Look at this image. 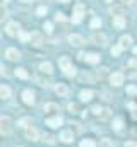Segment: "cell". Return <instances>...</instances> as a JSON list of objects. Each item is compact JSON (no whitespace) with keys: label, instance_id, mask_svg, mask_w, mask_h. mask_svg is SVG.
<instances>
[{"label":"cell","instance_id":"cell-1","mask_svg":"<svg viewBox=\"0 0 137 147\" xmlns=\"http://www.w3.org/2000/svg\"><path fill=\"white\" fill-rule=\"evenodd\" d=\"M0 132H2V135H9L12 132V121H10L9 116L0 118Z\"/></svg>","mask_w":137,"mask_h":147},{"label":"cell","instance_id":"cell-2","mask_svg":"<svg viewBox=\"0 0 137 147\" xmlns=\"http://www.w3.org/2000/svg\"><path fill=\"white\" fill-rule=\"evenodd\" d=\"M5 33H7L9 36H19V34H21V26H19L17 22H9V24L5 26Z\"/></svg>","mask_w":137,"mask_h":147},{"label":"cell","instance_id":"cell-3","mask_svg":"<svg viewBox=\"0 0 137 147\" xmlns=\"http://www.w3.org/2000/svg\"><path fill=\"white\" fill-rule=\"evenodd\" d=\"M58 140L62 144H72L74 142V132L72 130H62L58 135Z\"/></svg>","mask_w":137,"mask_h":147},{"label":"cell","instance_id":"cell-4","mask_svg":"<svg viewBox=\"0 0 137 147\" xmlns=\"http://www.w3.org/2000/svg\"><path fill=\"white\" fill-rule=\"evenodd\" d=\"M91 41H93L94 45H98V46H106V43H108V38L104 36L103 33H94V34L91 36Z\"/></svg>","mask_w":137,"mask_h":147},{"label":"cell","instance_id":"cell-5","mask_svg":"<svg viewBox=\"0 0 137 147\" xmlns=\"http://www.w3.org/2000/svg\"><path fill=\"white\" fill-rule=\"evenodd\" d=\"M22 101L28 105V106H33L34 103H36V96H34L33 91H29V89H26L24 92H22Z\"/></svg>","mask_w":137,"mask_h":147},{"label":"cell","instance_id":"cell-6","mask_svg":"<svg viewBox=\"0 0 137 147\" xmlns=\"http://www.w3.org/2000/svg\"><path fill=\"white\" fill-rule=\"evenodd\" d=\"M110 84H111V86H115V87L122 86V84H123V74H122V72L111 74V75H110Z\"/></svg>","mask_w":137,"mask_h":147},{"label":"cell","instance_id":"cell-7","mask_svg":"<svg viewBox=\"0 0 137 147\" xmlns=\"http://www.w3.org/2000/svg\"><path fill=\"white\" fill-rule=\"evenodd\" d=\"M26 137H28L29 140H33V142H36V140H39V139H41L39 132H38L34 127H29V128H26Z\"/></svg>","mask_w":137,"mask_h":147},{"label":"cell","instance_id":"cell-8","mask_svg":"<svg viewBox=\"0 0 137 147\" xmlns=\"http://www.w3.org/2000/svg\"><path fill=\"white\" fill-rule=\"evenodd\" d=\"M68 43L72 46H82L84 45V38L81 36V34H70L68 36Z\"/></svg>","mask_w":137,"mask_h":147},{"label":"cell","instance_id":"cell-9","mask_svg":"<svg viewBox=\"0 0 137 147\" xmlns=\"http://www.w3.org/2000/svg\"><path fill=\"white\" fill-rule=\"evenodd\" d=\"M55 94L57 96H67L68 94V87H67V84H55Z\"/></svg>","mask_w":137,"mask_h":147},{"label":"cell","instance_id":"cell-10","mask_svg":"<svg viewBox=\"0 0 137 147\" xmlns=\"http://www.w3.org/2000/svg\"><path fill=\"white\" fill-rule=\"evenodd\" d=\"M5 57L9 58V60H12V62H16V60H19L21 58V53L16 50V48H9L7 51H5Z\"/></svg>","mask_w":137,"mask_h":147},{"label":"cell","instance_id":"cell-11","mask_svg":"<svg viewBox=\"0 0 137 147\" xmlns=\"http://www.w3.org/2000/svg\"><path fill=\"white\" fill-rule=\"evenodd\" d=\"M39 72L46 74V75H52L53 74V65L50 62H43V63H39Z\"/></svg>","mask_w":137,"mask_h":147},{"label":"cell","instance_id":"cell-12","mask_svg":"<svg viewBox=\"0 0 137 147\" xmlns=\"http://www.w3.org/2000/svg\"><path fill=\"white\" fill-rule=\"evenodd\" d=\"M111 22H113V28H117V29H123V28H125V19H123V16H115Z\"/></svg>","mask_w":137,"mask_h":147},{"label":"cell","instance_id":"cell-13","mask_svg":"<svg viewBox=\"0 0 137 147\" xmlns=\"http://www.w3.org/2000/svg\"><path fill=\"white\" fill-rule=\"evenodd\" d=\"M46 125H48V127H52V128H58V127L62 125V118H60V116L48 118V120H46Z\"/></svg>","mask_w":137,"mask_h":147},{"label":"cell","instance_id":"cell-14","mask_svg":"<svg viewBox=\"0 0 137 147\" xmlns=\"http://www.w3.org/2000/svg\"><path fill=\"white\" fill-rule=\"evenodd\" d=\"M93 91H89V89H84V91H81V94H79V98H81V101H84V103H87V101H91L93 99Z\"/></svg>","mask_w":137,"mask_h":147},{"label":"cell","instance_id":"cell-15","mask_svg":"<svg viewBox=\"0 0 137 147\" xmlns=\"http://www.w3.org/2000/svg\"><path fill=\"white\" fill-rule=\"evenodd\" d=\"M84 60H86L87 63H98V62H100V55H98V53H86V55H84Z\"/></svg>","mask_w":137,"mask_h":147},{"label":"cell","instance_id":"cell-16","mask_svg":"<svg viewBox=\"0 0 137 147\" xmlns=\"http://www.w3.org/2000/svg\"><path fill=\"white\" fill-rule=\"evenodd\" d=\"M58 65H60V69H62V70H67V69L72 67V62H70V58H68V57H62V58L58 60Z\"/></svg>","mask_w":137,"mask_h":147},{"label":"cell","instance_id":"cell-17","mask_svg":"<svg viewBox=\"0 0 137 147\" xmlns=\"http://www.w3.org/2000/svg\"><path fill=\"white\" fill-rule=\"evenodd\" d=\"M58 110H60V108H58V105H55V103H46V105L43 106V111H46V113H57Z\"/></svg>","mask_w":137,"mask_h":147},{"label":"cell","instance_id":"cell-18","mask_svg":"<svg viewBox=\"0 0 137 147\" xmlns=\"http://www.w3.org/2000/svg\"><path fill=\"white\" fill-rule=\"evenodd\" d=\"M130 43H132V38L129 36V34H123V36L120 38V43H118V45H120L122 48H127V46H130Z\"/></svg>","mask_w":137,"mask_h":147},{"label":"cell","instance_id":"cell-19","mask_svg":"<svg viewBox=\"0 0 137 147\" xmlns=\"http://www.w3.org/2000/svg\"><path fill=\"white\" fill-rule=\"evenodd\" d=\"M110 12L113 14V17H115V16H122L123 5H111V7H110Z\"/></svg>","mask_w":137,"mask_h":147},{"label":"cell","instance_id":"cell-20","mask_svg":"<svg viewBox=\"0 0 137 147\" xmlns=\"http://www.w3.org/2000/svg\"><path fill=\"white\" fill-rule=\"evenodd\" d=\"M0 96H2V99H9V98H10V89H9L7 86H3V84H2V87H0Z\"/></svg>","mask_w":137,"mask_h":147},{"label":"cell","instance_id":"cell-21","mask_svg":"<svg viewBox=\"0 0 137 147\" xmlns=\"http://www.w3.org/2000/svg\"><path fill=\"white\" fill-rule=\"evenodd\" d=\"M17 125H19L21 128H29V127H31V118H28V116H26V118H21Z\"/></svg>","mask_w":137,"mask_h":147},{"label":"cell","instance_id":"cell-22","mask_svg":"<svg viewBox=\"0 0 137 147\" xmlns=\"http://www.w3.org/2000/svg\"><path fill=\"white\" fill-rule=\"evenodd\" d=\"M111 127L115 128V130H122V127H123V120L118 116V118H115L113 121H111Z\"/></svg>","mask_w":137,"mask_h":147},{"label":"cell","instance_id":"cell-23","mask_svg":"<svg viewBox=\"0 0 137 147\" xmlns=\"http://www.w3.org/2000/svg\"><path fill=\"white\" fill-rule=\"evenodd\" d=\"M31 43H33L34 46L41 45V34H38V33H33V34H31Z\"/></svg>","mask_w":137,"mask_h":147},{"label":"cell","instance_id":"cell-24","mask_svg":"<svg viewBox=\"0 0 137 147\" xmlns=\"http://www.w3.org/2000/svg\"><path fill=\"white\" fill-rule=\"evenodd\" d=\"M100 147H113V140L108 139V137H104V139L100 140Z\"/></svg>","mask_w":137,"mask_h":147},{"label":"cell","instance_id":"cell-25","mask_svg":"<svg viewBox=\"0 0 137 147\" xmlns=\"http://www.w3.org/2000/svg\"><path fill=\"white\" fill-rule=\"evenodd\" d=\"M79 147H96V144H94V140H91V139H84V140L79 144Z\"/></svg>","mask_w":137,"mask_h":147},{"label":"cell","instance_id":"cell-26","mask_svg":"<svg viewBox=\"0 0 137 147\" xmlns=\"http://www.w3.org/2000/svg\"><path fill=\"white\" fill-rule=\"evenodd\" d=\"M122 50H123V48H122L120 45H115V46H111V50H110V51H111V57H118Z\"/></svg>","mask_w":137,"mask_h":147},{"label":"cell","instance_id":"cell-27","mask_svg":"<svg viewBox=\"0 0 137 147\" xmlns=\"http://www.w3.org/2000/svg\"><path fill=\"white\" fill-rule=\"evenodd\" d=\"M41 139H43L46 144H53V142H55V137H53L52 134H43V135H41Z\"/></svg>","mask_w":137,"mask_h":147},{"label":"cell","instance_id":"cell-28","mask_svg":"<svg viewBox=\"0 0 137 147\" xmlns=\"http://www.w3.org/2000/svg\"><path fill=\"white\" fill-rule=\"evenodd\" d=\"M91 28H93V29L101 28V19H100V17H93V21H91Z\"/></svg>","mask_w":137,"mask_h":147},{"label":"cell","instance_id":"cell-29","mask_svg":"<svg viewBox=\"0 0 137 147\" xmlns=\"http://www.w3.org/2000/svg\"><path fill=\"white\" fill-rule=\"evenodd\" d=\"M70 125H72V127H70V130H72L74 134H81V132H82L81 123H75V121H74V123H70Z\"/></svg>","mask_w":137,"mask_h":147},{"label":"cell","instance_id":"cell-30","mask_svg":"<svg viewBox=\"0 0 137 147\" xmlns=\"http://www.w3.org/2000/svg\"><path fill=\"white\" fill-rule=\"evenodd\" d=\"M16 75H17L19 79H28V72H26V69H17V70H16Z\"/></svg>","mask_w":137,"mask_h":147},{"label":"cell","instance_id":"cell-31","mask_svg":"<svg viewBox=\"0 0 137 147\" xmlns=\"http://www.w3.org/2000/svg\"><path fill=\"white\" fill-rule=\"evenodd\" d=\"M96 75H98L100 79H103V77H106V75H108V69H106V67H101V69H100V70L96 72Z\"/></svg>","mask_w":137,"mask_h":147},{"label":"cell","instance_id":"cell-32","mask_svg":"<svg viewBox=\"0 0 137 147\" xmlns=\"http://www.w3.org/2000/svg\"><path fill=\"white\" fill-rule=\"evenodd\" d=\"M82 12H84V5L79 2V3H75V10H74V14H81L82 16Z\"/></svg>","mask_w":137,"mask_h":147},{"label":"cell","instance_id":"cell-33","mask_svg":"<svg viewBox=\"0 0 137 147\" xmlns=\"http://www.w3.org/2000/svg\"><path fill=\"white\" fill-rule=\"evenodd\" d=\"M67 110L70 111V113H77V111H79V106H77V105H75V103H68Z\"/></svg>","mask_w":137,"mask_h":147},{"label":"cell","instance_id":"cell-34","mask_svg":"<svg viewBox=\"0 0 137 147\" xmlns=\"http://www.w3.org/2000/svg\"><path fill=\"white\" fill-rule=\"evenodd\" d=\"M110 111H111V110H108V108H103V113L100 115V118H101V120H106V118H110V115H111Z\"/></svg>","mask_w":137,"mask_h":147},{"label":"cell","instance_id":"cell-35","mask_svg":"<svg viewBox=\"0 0 137 147\" xmlns=\"http://www.w3.org/2000/svg\"><path fill=\"white\" fill-rule=\"evenodd\" d=\"M43 29H45V33H48V34H50V33L53 31V24H52V22H45Z\"/></svg>","mask_w":137,"mask_h":147},{"label":"cell","instance_id":"cell-36","mask_svg":"<svg viewBox=\"0 0 137 147\" xmlns=\"http://www.w3.org/2000/svg\"><path fill=\"white\" fill-rule=\"evenodd\" d=\"M81 21H82V16H81V14H74V16H72V22H74V24H79Z\"/></svg>","mask_w":137,"mask_h":147},{"label":"cell","instance_id":"cell-37","mask_svg":"<svg viewBox=\"0 0 137 147\" xmlns=\"http://www.w3.org/2000/svg\"><path fill=\"white\" fill-rule=\"evenodd\" d=\"M93 115H96V116H100V115H101L103 113V108H100V106H93Z\"/></svg>","mask_w":137,"mask_h":147},{"label":"cell","instance_id":"cell-38","mask_svg":"<svg viewBox=\"0 0 137 147\" xmlns=\"http://www.w3.org/2000/svg\"><path fill=\"white\" fill-rule=\"evenodd\" d=\"M64 74L68 75V77H74V75H75V69H74V67H70V69H67V70H64Z\"/></svg>","mask_w":137,"mask_h":147},{"label":"cell","instance_id":"cell-39","mask_svg":"<svg viewBox=\"0 0 137 147\" xmlns=\"http://www.w3.org/2000/svg\"><path fill=\"white\" fill-rule=\"evenodd\" d=\"M127 92H129V94H132V96H137V87L129 86V87H127Z\"/></svg>","mask_w":137,"mask_h":147},{"label":"cell","instance_id":"cell-40","mask_svg":"<svg viewBox=\"0 0 137 147\" xmlns=\"http://www.w3.org/2000/svg\"><path fill=\"white\" fill-rule=\"evenodd\" d=\"M36 82H38L39 86H45V87L48 86V80H46V79H41V77H36Z\"/></svg>","mask_w":137,"mask_h":147},{"label":"cell","instance_id":"cell-41","mask_svg":"<svg viewBox=\"0 0 137 147\" xmlns=\"http://www.w3.org/2000/svg\"><path fill=\"white\" fill-rule=\"evenodd\" d=\"M19 38H21L22 41H31V34H28V33H21Z\"/></svg>","mask_w":137,"mask_h":147},{"label":"cell","instance_id":"cell-42","mask_svg":"<svg viewBox=\"0 0 137 147\" xmlns=\"http://www.w3.org/2000/svg\"><path fill=\"white\" fill-rule=\"evenodd\" d=\"M120 2H122L123 7H132L134 5V0H120Z\"/></svg>","mask_w":137,"mask_h":147},{"label":"cell","instance_id":"cell-43","mask_svg":"<svg viewBox=\"0 0 137 147\" xmlns=\"http://www.w3.org/2000/svg\"><path fill=\"white\" fill-rule=\"evenodd\" d=\"M36 14H38V16H46V7H39V9L36 10Z\"/></svg>","mask_w":137,"mask_h":147},{"label":"cell","instance_id":"cell-44","mask_svg":"<svg viewBox=\"0 0 137 147\" xmlns=\"http://www.w3.org/2000/svg\"><path fill=\"white\" fill-rule=\"evenodd\" d=\"M123 147H137V142H134V140H129V142H125V146Z\"/></svg>","mask_w":137,"mask_h":147},{"label":"cell","instance_id":"cell-45","mask_svg":"<svg viewBox=\"0 0 137 147\" xmlns=\"http://www.w3.org/2000/svg\"><path fill=\"white\" fill-rule=\"evenodd\" d=\"M55 19L62 22V21H65V16H64V14H57V16H55Z\"/></svg>","mask_w":137,"mask_h":147},{"label":"cell","instance_id":"cell-46","mask_svg":"<svg viewBox=\"0 0 137 147\" xmlns=\"http://www.w3.org/2000/svg\"><path fill=\"white\" fill-rule=\"evenodd\" d=\"M17 2H22V3H28V2H31V0H17Z\"/></svg>","mask_w":137,"mask_h":147},{"label":"cell","instance_id":"cell-47","mask_svg":"<svg viewBox=\"0 0 137 147\" xmlns=\"http://www.w3.org/2000/svg\"><path fill=\"white\" fill-rule=\"evenodd\" d=\"M58 2H64V3H65V2H70V0H58Z\"/></svg>","mask_w":137,"mask_h":147},{"label":"cell","instance_id":"cell-48","mask_svg":"<svg viewBox=\"0 0 137 147\" xmlns=\"http://www.w3.org/2000/svg\"><path fill=\"white\" fill-rule=\"evenodd\" d=\"M134 53H136V55H137V46H136V48H134Z\"/></svg>","mask_w":137,"mask_h":147},{"label":"cell","instance_id":"cell-49","mask_svg":"<svg viewBox=\"0 0 137 147\" xmlns=\"http://www.w3.org/2000/svg\"><path fill=\"white\" fill-rule=\"evenodd\" d=\"M39 2H50V0H39Z\"/></svg>","mask_w":137,"mask_h":147}]
</instances>
